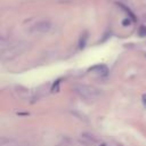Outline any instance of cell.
Here are the masks:
<instances>
[{"mask_svg":"<svg viewBox=\"0 0 146 146\" xmlns=\"http://www.w3.org/2000/svg\"><path fill=\"white\" fill-rule=\"evenodd\" d=\"M74 92L83 100L87 102H95L102 96V91L92 86H87V84H75L73 87Z\"/></svg>","mask_w":146,"mask_h":146,"instance_id":"obj_1","label":"cell"},{"mask_svg":"<svg viewBox=\"0 0 146 146\" xmlns=\"http://www.w3.org/2000/svg\"><path fill=\"white\" fill-rule=\"evenodd\" d=\"M143 104H144V106L146 107V95L143 96Z\"/></svg>","mask_w":146,"mask_h":146,"instance_id":"obj_6","label":"cell"},{"mask_svg":"<svg viewBox=\"0 0 146 146\" xmlns=\"http://www.w3.org/2000/svg\"><path fill=\"white\" fill-rule=\"evenodd\" d=\"M80 143L83 144L84 146H92V145L98 144L99 139L96 136H94V135H91L89 132H83L80 136Z\"/></svg>","mask_w":146,"mask_h":146,"instance_id":"obj_2","label":"cell"},{"mask_svg":"<svg viewBox=\"0 0 146 146\" xmlns=\"http://www.w3.org/2000/svg\"><path fill=\"white\" fill-rule=\"evenodd\" d=\"M50 22L48 21H40L38 23H35L32 27H31V31L32 32H35V33H44V32H48L50 30Z\"/></svg>","mask_w":146,"mask_h":146,"instance_id":"obj_3","label":"cell"},{"mask_svg":"<svg viewBox=\"0 0 146 146\" xmlns=\"http://www.w3.org/2000/svg\"><path fill=\"white\" fill-rule=\"evenodd\" d=\"M138 33L140 36H146V26H140Z\"/></svg>","mask_w":146,"mask_h":146,"instance_id":"obj_5","label":"cell"},{"mask_svg":"<svg viewBox=\"0 0 146 146\" xmlns=\"http://www.w3.org/2000/svg\"><path fill=\"white\" fill-rule=\"evenodd\" d=\"M116 146H121V145H120V144H116Z\"/></svg>","mask_w":146,"mask_h":146,"instance_id":"obj_7","label":"cell"},{"mask_svg":"<svg viewBox=\"0 0 146 146\" xmlns=\"http://www.w3.org/2000/svg\"><path fill=\"white\" fill-rule=\"evenodd\" d=\"M88 40V32H83L79 39V48H83Z\"/></svg>","mask_w":146,"mask_h":146,"instance_id":"obj_4","label":"cell"}]
</instances>
